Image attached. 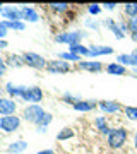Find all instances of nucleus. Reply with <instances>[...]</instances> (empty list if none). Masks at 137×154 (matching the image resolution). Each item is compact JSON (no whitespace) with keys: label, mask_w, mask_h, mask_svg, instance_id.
<instances>
[{"label":"nucleus","mask_w":137,"mask_h":154,"mask_svg":"<svg viewBox=\"0 0 137 154\" xmlns=\"http://www.w3.org/2000/svg\"><path fill=\"white\" fill-rule=\"evenodd\" d=\"M101 9H103V7L98 5V4H89L88 5V12L91 14V16H98L99 12H101Z\"/></svg>","instance_id":"2f4dec72"},{"label":"nucleus","mask_w":137,"mask_h":154,"mask_svg":"<svg viewBox=\"0 0 137 154\" xmlns=\"http://www.w3.org/2000/svg\"><path fill=\"white\" fill-rule=\"evenodd\" d=\"M43 98H45V93L41 88H38V86H22L19 99L26 101V103H31V105H38V103L43 101Z\"/></svg>","instance_id":"7ed1b4c3"},{"label":"nucleus","mask_w":137,"mask_h":154,"mask_svg":"<svg viewBox=\"0 0 137 154\" xmlns=\"http://www.w3.org/2000/svg\"><path fill=\"white\" fill-rule=\"evenodd\" d=\"M62 101H64V103H67V105L70 103V105L74 106L76 103H79V101H81V98H79L77 94H72V93H64V94H62Z\"/></svg>","instance_id":"cd10ccee"},{"label":"nucleus","mask_w":137,"mask_h":154,"mask_svg":"<svg viewBox=\"0 0 137 154\" xmlns=\"http://www.w3.org/2000/svg\"><path fill=\"white\" fill-rule=\"evenodd\" d=\"M134 53H135V55H137V50H134Z\"/></svg>","instance_id":"c03bdc74"},{"label":"nucleus","mask_w":137,"mask_h":154,"mask_svg":"<svg viewBox=\"0 0 137 154\" xmlns=\"http://www.w3.org/2000/svg\"><path fill=\"white\" fill-rule=\"evenodd\" d=\"M76 135V132H74V128H70V127H65V128H62V130H58V134H57V140H60V142H64V140H69V139H72Z\"/></svg>","instance_id":"b1692460"},{"label":"nucleus","mask_w":137,"mask_h":154,"mask_svg":"<svg viewBox=\"0 0 137 154\" xmlns=\"http://www.w3.org/2000/svg\"><path fill=\"white\" fill-rule=\"evenodd\" d=\"M16 111H17V101L16 99L0 96V116L16 115Z\"/></svg>","instance_id":"6e6552de"},{"label":"nucleus","mask_w":137,"mask_h":154,"mask_svg":"<svg viewBox=\"0 0 137 154\" xmlns=\"http://www.w3.org/2000/svg\"><path fill=\"white\" fill-rule=\"evenodd\" d=\"M45 113H46V111L43 110V106H39V105H27V106H24V110H22V118H24L27 123L36 125V122H38Z\"/></svg>","instance_id":"423d86ee"},{"label":"nucleus","mask_w":137,"mask_h":154,"mask_svg":"<svg viewBox=\"0 0 137 154\" xmlns=\"http://www.w3.org/2000/svg\"><path fill=\"white\" fill-rule=\"evenodd\" d=\"M123 12H125V16L129 17V19L137 17V4H134V2H127V4H123Z\"/></svg>","instance_id":"a878e982"},{"label":"nucleus","mask_w":137,"mask_h":154,"mask_svg":"<svg viewBox=\"0 0 137 154\" xmlns=\"http://www.w3.org/2000/svg\"><path fill=\"white\" fill-rule=\"evenodd\" d=\"M101 7H103V9H108V11H113V9L117 7V4L115 2H111V4H103Z\"/></svg>","instance_id":"c9c22d12"},{"label":"nucleus","mask_w":137,"mask_h":154,"mask_svg":"<svg viewBox=\"0 0 137 154\" xmlns=\"http://www.w3.org/2000/svg\"><path fill=\"white\" fill-rule=\"evenodd\" d=\"M7 46H9V43H7L5 39H0V51H2V50H5Z\"/></svg>","instance_id":"e433bc0d"},{"label":"nucleus","mask_w":137,"mask_h":154,"mask_svg":"<svg viewBox=\"0 0 137 154\" xmlns=\"http://www.w3.org/2000/svg\"><path fill=\"white\" fill-rule=\"evenodd\" d=\"M22 58H24V65L31 67L34 70H43V69H46V63H48L46 58H43L39 53H34V51H24Z\"/></svg>","instance_id":"39448f33"},{"label":"nucleus","mask_w":137,"mask_h":154,"mask_svg":"<svg viewBox=\"0 0 137 154\" xmlns=\"http://www.w3.org/2000/svg\"><path fill=\"white\" fill-rule=\"evenodd\" d=\"M134 77H137V69H135V70H134Z\"/></svg>","instance_id":"37998d69"},{"label":"nucleus","mask_w":137,"mask_h":154,"mask_svg":"<svg viewBox=\"0 0 137 154\" xmlns=\"http://www.w3.org/2000/svg\"><path fill=\"white\" fill-rule=\"evenodd\" d=\"M96 106H98V101H96V99H81V101L76 103L72 108L76 111H81V113H88V111H93Z\"/></svg>","instance_id":"ddd939ff"},{"label":"nucleus","mask_w":137,"mask_h":154,"mask_svg":"<svg viewBox=\"0 0 137 154\" xmlns=\"http://www.w3.org/2000/svg\"><path fill=\"white\" fill-rule=\"evenodd\" d=\"M50 11L55 12V14H62V12H67L69 11V4H65V2H53V4H50Z\"/></svg>","instance_id":"393cba45"},{"label":"nucleus","mask_w":137,"mask_h":154,"mask_svg":"<svg viewBox=\"0 0 137 154\" xmlns=\"http://www.w3.org/2000/svg\"><path fill=\"white\" fill-rule=\"evenodd\" d=\"M127 28H129L130 34H137V17H132L127 21Z\"/></svg>","instance_id":"7c9ffc66"},{"label":"nucleus","mask_w":137,"mask_h":154,"mask_svg":"<svg viewBox=\"0 0 137 154\" xmlns=\"http://www.w3.org/2000/svg\"><path fill=\"white\" fill-rule=\"evenodd\" d=\"M117 63H120L123 67H135L137 69V55L132 51V53H120L117 55Z\"/></svg>","instance_id":"2eb2a0df"},{"label":"nucleus","mask_w":137,"mask_h":154,"mask_svg":"<svg viewBox=\"0 0 137 154\" xmlns=\"http://www.w3.org/2000/svg\"><path fill=\"white\" fill-rule=\"evenodd\" d=\"M103 26H106L111 33L115 34L117 39H123V38H125V33L120 29V24H117L113 19H103Z\"/></svg>","instance_id":"dca6fc26"},{"label":"nucleus","mask_w":137,"mask_h":154,"mask_svg":"<svg viewBox=\"0 0 137 154\" xmlns=\"http://www.w3.org/2000/svg\"><path fill=\"white\" fill-rule=\"evenodd\" d=\"M98 108L106 115H113V113H118L122 110V105L118 101H108V99H103V101H98Z\"/></svg>","instance_id":"9d476101"},{"label":"nucleus","mask_w":137,"mask_h":154,"mask_svg":"<svg viewBox=\"0 0 137 154\" xmlns=\"http://www.w3.org/2000/svg\"><path fill=\"white\" fill-rule=\"evenodd\" d=\"M84 24H86V28L94 29V31H99V28H101V24H99L98 21H91V19H86V21H84Z\"/></svg>","instance_id":"473e14b6"},{"label":"nucleus","mask_w":137,"mask_h":154,"mask_svg":"<svg viewBox=\"0 0 137 154\" xmlns=\"http://www.w3.org/2000/svg\"><path fill=\"white\" fill-rule=\"evenodd\" d=\"M21 16H22V22L27 21V22H38L39 21V14L34 7H29V5H22L21 7Z\"/></svg>","instance_id":"f8f14e48"},{"label":"nucleus","mask_w":137,"mask_h":154,"mask_svg":"<svg viewBox=\"0 0 137 154\" xmlns=\"http://www.w3.org/2000/svg\"><path fill=\"white\" fill-rule=\"evenodd\" d=\"M69 51L79 57H89V46H84L82 43H76L69 46Z\"/></svg>","instance_id":"4be33fe9"},{"label":"nucleus","mask_w":137,"mask_h":154,"mask_svg":"<svg viewBox=\"0 0 137 154\" xmlns=\"http://www.w3.org/2000/svg\"><path fill=\"white\" fill-rule=\"evenodd\" d=\"M5 70H7V62H5V58L0 57V79L5 75Z\"/></svg>","instance_id":"72a5a7b5"},{"label":"nucleus","mask_w":137,"mask_h":154,"mask_svg":"<svg viewBox=\"0 0 137 154\" xmlns=\"http://www.w3.org/2000/svg\"><path fill=\"white\" fill-rule=\"evenodd\" d=\"M127 139H129V130L125 127H117V128H111V132L108 134L106 144L110 149H122L127 144Z\"/></svg>","instance_id":"f257e3e1"},{"label":"nucleus","mask_w":137,"mask_h":154,"mask_svg":"<svg viewBox=\"0 0 137 154\" xmlns=\"http://www.w3.org/2000/svg\"><path fill=\"white\" fill-rule=\"evenodd\" d=\"M77 67L81 70H86V72H101L103 70V63L101 62H94V60H81L77 63Z\"/></svg>","instance_id":"4468645a"},{"label":"nucleus","mask_w":137,"mask_h":154,"mask_svg":"<svg viewBox=\"0 0 137 154\" xmlns=\"http://www.w3.org/2000/svg\"><path fill=\"white\" fill-rule=\"evenodd\" d=\"M7 34H9V29H7L5 26H4V24L0 22V39H5Z\"/></svg>","instance_id":"f704fd0d"},{"label":"nucleus","mask_w":137,"mask_h":154,"mask_svg":"<svg viewBox=\"0 0 137 154\" xmlns=\"http://www.w3.org/2000/svg\"><path fill=\"white\" fill-rule=\"evenodd\" d=\"M123 113L129 120L132 122H137V106H125L123 108Z\"/></svg>","instance_id":"c85d7f7f"},{"label":"nucleus","mask_w":137,"mask_h":154,"mask_svg":"<svg viewBox=\"0 0 137 154\" xmlns=\"http://www.w3.org/2000/svg\"><path fill=\"white\" fill-rule=\"evenodd\" d=\"M0 16L4 17V21H22V16H21V9L17 7H12V5H2L0 7Z\"/></svg>","instance_id":"1a4fd4ad"},{"label":"nucleus","mask_w":137,"mask_h":154,"mask_svg":"<svg viewBox=\"0 0 137 154\" xmlns=\"http://www.w3.org/2000/svg\"><path fill=\"white\" fill-rule=\"evenodd\" d=\"M113 51H115V50L111 48V46H106V45H91V46H89V57H93V58L111 55Z\"/></svg>","instance_id":"9b49d317"},{"label":"nucleus","mask_w":137,"mask_h":154,"mask_svg":"<svg viewBox=\"0 0 137 154\" xmlns=\"http://www.w3.org/2000/svg\"><path fill=\"white\" fill-rule=\"evenodd\" d=\"M134 147H135V151H137V134L134 135Z\"/></svg>","instance_id":"a19ab883"},{"label":"nucleus","mask_w":137,"mask_h":154,"mask_svg":"<svg viewBox=\"0 0 137 154\" xmlns=\"http://www.w3.org/2000/svg\"><path fill=\"white\" fill-rule=\"evenodd\" d=\"M120 29L123 31V33H129V28H127V22H123V21L120 22Z\"/></svg>","instance_id":"4c0bfd02"},{"label":"nucleus","mask_w":137,"mask_h":154,"mask_svg":"<svg viewBox=\"0 0 137 154\" xmlns=\"http://www.w3.org/2000/svg\"><path fill=\"white\" fill-rule=\"evenodd\" d=\"M45 70L50 74H69V72H72V65L62 58H53V60H48Z\"/></svg>","instance_id":"0eeeda50"},{"label":"nucleus","mask_w":137,"mask_h":154,"mask_svg":"<svg viewBox=\"0 0 137 154\" xmlns=\"http://www.w3.org/2000/svg\"><path fill=\"white\" fill-rule=\"evenodd\" d=\"M34 154H53V151L51 149H43V151H38V152H34Z\"/></svg>","instance_id":"58836bf2"},{"label":"nucleus","mask_w":137,"mask_h":154,"mask_svg":"<svg viewBox=\"0 0 137 154\" xmlns=\"http://www.w3.org/2000/svg\"><path fill=\"white\" fill-rule=\"evenodd\" d=\"M51 120H53V115L46 111V113H45V115L41 116L38 122H36V127H48L50 123H51Z\"/></svg>","instance_id":"c756f323"},{"label":"nucleus","mask_w":137,"mask_h":154,"mask_svg":"<svg viewBox=\"0 0 137 154\" xmlns=\"http://www.w3.org/2000/svg\"><path fill=\"white\" fill-rule=\"evenodd\" d=\"M46 128H48V127H36V132L38 134H46Z\"/></svg>","instance_id":"ea45409f"},{"label":"nucleus","mask_w":137,"mask_h":154,"mask_svg":"<svg viewBox=\"0 0 137 154\" xmlns=\"http://www.w3.org/2000/svg\"><path fill=\"white\" fill-rule=\"evenodd\" d=\"M5 62H7V67H14V69L24 67V58H22V55H17V53H9Z\"/></svg>","instance_id":"a211bd4d"},{"label":"nucleus","mask_w":137,"mask_h":154,"mask_svg":"<svg viewBox=\"0 0 137 154\" xmlns=\"http://www.w3.org/2000/svg\"><path fill=\"white\" fill-rule=\"evenodd\" d=\"M58 58H62V60L69 62V63H70V62H77V63H79V62L82 60L79 55H74V53H70V51H64V53H58Z\"/></svg>","instance_id":"bb28decb"},{"label":"nucleus","mask_w":137,"mask_h":154,"mask_svg":"<svg viewBox=\"0 0 137 154\" xmlns=\"http://www.w3.org/2000/svg\"><path fill=\"white\" fill-rule=\"evenodd\" d=\"M130 38H132V41H134V43H137V34H130Z\"/></svg>","instance_id":"79ce46f5"},{"label":"nucleus","mask_w":137,"mask_h":154,"mask_svg":"<svg viewBox=\"0 0 137 154\" xmlns=\"http://www.w3.org/2000/svg\"><path fill=\"white\" fill-rule=\"evenodd\" d=\"M26 149H27V142L26 140H22V139H19V140H14V142L9 144L5 151L9 154H22Z\"/></svg>","instance_id":"f3484780"},{"label":"nucleus","mask_w":137,"mask_h":154,"mask_svg":"<svg viewBox=\"0 0 137 154\" xmlns=\"http://www.w3.org/2000/svg\"><path fill=\"white\" fill-rule=\"evenodd\" d=\"M21 116L17 115H7V116H0V130L4 134H14L21 128Z\"/></svg>","instance_id":"20e7f679"},{"label":"nucleus","mask_w":137,"mask_h":154,"mask_svg":"<svg viewBox=\"0 0 137 154\" xmlns=\"http://www.w3.org/2000/svg\"><path fill=\"white\" fill-rule=\"evenodd\" d=\"M106 72L110 75H127V69L123 65H120V63H117V62L108 63L106 65Z\"/></svg>","instance_id":"412c9836"},{"label":"nucleus","mask_w":137,"mask_h":154,"mask_svg":"<svg viewBox=\"0 0 137 154\" xmlns=\"http://www.w3.org/2000/svg\"><path fill=\"white\" fill-rule=\"evenodd\" d=\"M7 29H14V31H24L26 29V22L22 21H0Z\"/></svg>","instance_id":"5701e85b"},{"label":"nucleus","mask_w":137,"mask_h":154,"mask_svg":"<svg viewBox=\"0 0 137 154\" xmlns=\"http://www.w3.org/2000/svg\"><path fill=\"white\" fill-rule=\"evenodd\" d=\"M88 34H86V31H62V33H57L53 36L55 43L58 45H76V43H81L82 38H86Z\"/></svg>","instance_id":"f03ea898"},{"label":"nucleus","mask_w":137,"mask_h":154,"mask_svg":"<svg viewBox=\"0 0 137 154\" xmlns=\"http://www.w3.org/2000/svg\"><path fill=\"white\" fill-rule=\"evenodd\" d=\"M4 91H5L12 99H19L21 98V91H22V86H16L14 82H7L4 86Z\"/></svg>","instance_id":"6ab92c4d"},{"label":"nucleus","mask_w":137,"mask_h":154,"mask_svg":"<svg viewBox=\"0 0 137 154\" xmlns=\"http://www.w3.org/2000/svg\"><path fill=\"white\" fill-rule=\"evenodd\" d=\"M94 125H96V130H99V134H103L106 137H108V134L111 132V128H110L108 122H106L104 116H98V118L94 120Z\"/></svg>","instance_id":"aec40b11"}]
</instances>
